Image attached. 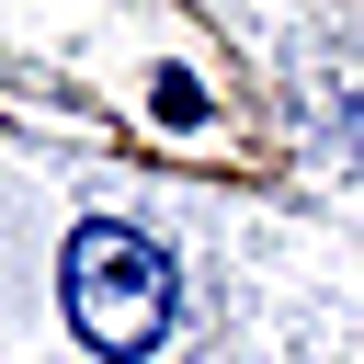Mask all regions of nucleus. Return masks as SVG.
<instances>
[{"instance_id": "f257e3e1", "label": "nucleus", "mask_w": 364, "mask_h": 364, "mask_svg": "<svg viewBox=\"0 0 364 364\" xmlns=\"http://www.w3.org/2000/svg\"><path fill=\"white\" fill-rule=\"evenodd\" d=\"M171 307H182V284H171V250H159L148 228L91 216V228L68 239V330H80L102 364H148V353L171 341Z\"/></svg>"}]
</instances>
